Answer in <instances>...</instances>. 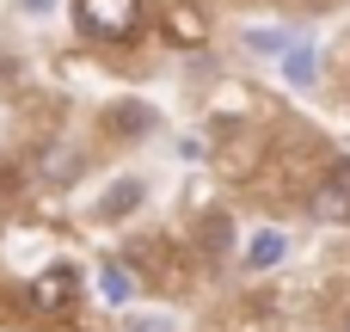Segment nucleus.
I'll list each match as a JSON object with an SVG mask.
<instances>
[{"mask_svg":"<svg viewBox=\"0 0 350 332\" xmlns=\"http://www.w3.org/2000/svg\"><path fill=\"white\" fill-rule=\"evenodd\" d=\"M283 68H289L295 86H314V49H308V43H289V49H283Z\"/></svg>","mask_w":350,"mask_h":332,"instance_id":"5","label":"nucleus"},{"mask_svg":"<svg viewBox=\"0 0 350 332\" xmlns=\"http://www.w3.org/2000/svg\"><path fill=\"white\" fill-rule=\"evenodd\" d=\"M25 6H31V12H37V6H55V0H25Z\"/></svg>","mask_w":350,"mask_h":332,"instance_id":"11","label":"nucleus"},{"mask_svg":"<svg viewBox=\"0 0 350 332\" xmlns=\"http://www.w3.org/2000/svg\"><path fill=\"white\" fill-rule=\"evenodd\" d=\"M31 308H68V271H43L37 283H31Z\"/></svg>","mask_w":350,"mask_h":332,"instance_id":"4","label":"nucleus"},{"mask_svg":"<svg viewBox=\"0 0 350 332\" xmlns=\"http://www.w3.org/2000/svg\"><path fill=\"white\" fill-rule=\"evenodd\" d=\"M105 296H111V302H129V277H123V265H105Z\"/></svg>","mask_w":350,"mask_h":332,"instance_id":"8","label":"nucleus"},{"mask_svg":"<svg viewBox=\"0 0 350 332\" xmlns=\"http://www.w3.org/2000/svg\"><path fill=\"white\" fill-rule=\"evenodd\" d=\"M203 240H209V246H215V253H221V246H228V222H221V216H215V222H209V228H203Z\"/></svg>","mask_w":350,"mask_h":332,"instance_id":"9","label":"nucleus"},{"mask_svg":"<svg viewBox=\"0 0 350 332\" xmlns=\"http://www.w3.org/2000/svg\"><path fill=\"white\" fill-rule=\"evenodd\" d=\"M308 209H314L320 222H350V160H338V166H332V173L314 185Z\"/></svg>","mask_w":350,"mask_h":332,"instance_id":"2","label":"nucleus"},{"mask_svg":"<svg viewBox=\"0 0 350 332\" xmlns=\"http://www.w3.org/2000/svg\"><path fill=\"white\" fill-rule=\"evenodd\" d=\"M277 259H283V234H258V240H252V253H246V265H252V271H265V265H277Z\"/></svg>","mask_w":350,"mask_h":332,"instance_id":"6","label":"nucleus"},{"mask_svg":"<svg viewBox=\"0 0 350 332\" xmlns=\"http://www.w3.org/2000/svg\"><path fill=\"white\" fill-rule=\"evenodd\" d=\"M345 327H350V320H345Z\"/></svg>","mask_w":350,"mask_h":332,"instance_id":"12","label":"nucleus"},{"mask_svg":"<svg viewBox=\"0 0 350 332\" xmlns=\"http://www.w3.org/2000/svg\"><path fill=\"white\" fill-rule=\"evenodd\" d=\"M135 197H142V185H135V179H129V185H117V191L105 197V216H123V209H129Z\"/></svg>","mask_w":350,"mask_h":332,"instance_id":"7","label":"nucleus"},{"mask_svg":"<svg viewBox=\"0 0 350 332\" xmlns=\"http://www.w3.org/2000/svg\"><path fill=\"white\" fill-rule=\"evenodd\" d=\"M166 37L185 43V49H197V43L209 37V18H203L197 6H185V0H172V6H166Z\"/></svg>","mask_w":350,"mask_h":332,"instance_id":"3","label":"nucleus"},{"mask_svg":"<svg viewBox=\"0 0 350 332\" xmlns=\"http://www.w3.org/2000/svg\"><path fill=\"white\" fill-rule=\"evenodd\" d=\"M129 332H166V320H135Z\"/></svg>","mask_w":350,"mask_h":332,"instance_id":"10","label":"nucleus"},{"mask_svg":"<svg viewBox=\"0 0 350 332\" xmlns=\"http://www.w3.org/2000/svg\"><path fill=\"white\" fill-rule=\"evenodd\" d=\"M74 18L86 37H105V43H123L142 31V0H74Z\"/></svg>","mask_w":350,"mask_h":332,"instance_id":"1","label":"nucleus"}]
</instances>
